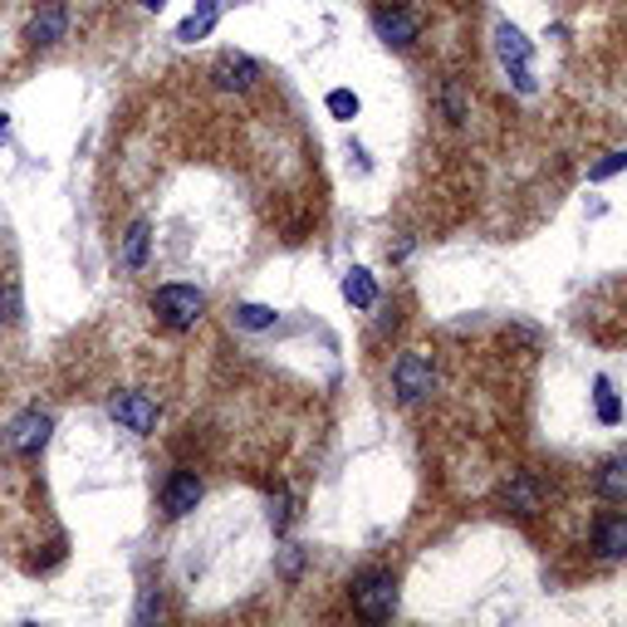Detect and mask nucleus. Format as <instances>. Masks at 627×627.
Listing matches in <instances>:
<instances>
[{"mask_svg":"<svg viewBox=\"0 0 627 627\" xmlns=\"http://www.w3.org/2000/svg\"><path fill=\"white\" fill-rule=\"evenodd\" d=\"M348 603L363 623H388L398 613V573L392 569H358L348 583Z\"/></svg>","mask_w":627,"mask_h":627,"instance_id":"obj_1","label":"nucleus"},{"mask_svg":"<svg viewBox=\"0 0 627 627\" xmlns=\"http://www.w3.org/2000/svg\"><path fill=\"white\" fill-rule=\"evenodd\" d=\"M153 314L162 329L187 333V329H197L201 314H206V295H201L197 285H162L153 295Z\"/></svg>","mask_w":627,"mask_h":627,"instance_id":"obj_2","label":"nucleus"},{"mask_svg":"<svg viewBox=\"0 0 627 627\" xmlns=\"http://www.w3.org/2000/svg\"><path fill=\"white\" fill-rule=\"evenodd\" d=\"M431 388H437V368H431L427 353H402L398 363H392V392H398V402H422L431 398Z\"/></svg>","mask_w":627,"mask_h":627,"instance_id":"obj_3","label":"nucleus"},{"mask_svg":"<svg viewBox=\"0 0 627 627\" xmlns=\"http://www.w3.org/2000/svg\"><path fill=\"white\" fill-rule=\"evenodd\" d=\"M495 49H500V64L510 69L514 88H520V94H534V55H530V39H524L514 25H500V29H495Z\"/></svg>","mask_w":627,"mask_h":627,"instance_id":"obj_4","label":"nucleus"},{"mask_svg":"<svg viewBox=\"0 0 627 627\" xmlns=\"http://www.w3.org/2000/svg\"><path fill=\"white\" fill-rule=\"evenodd\" d=\"M108 417H114L123 431H133V437H153L157 431V402L147 398V392H118V398L108 402Z\"/></svg>","mask_w":627,"mask_h":627,"instance_id":"obj_5","label":"nucleus"},{"mask_svg":"<svg viewBox=\"0 0 627 627\" xmlns=\"http://www.w3.org/2000/svg\"><path fill=\"white\" fill-rule=\"evenodd\" d=\"M201 495H206L201 475L187 471V466H177V471L167 475V485H162V514H167V520H181V514H191L201 505Z\"/></svg>","mask_w":627,"mask_h":627,"instance_id":"obj_6","label":"nucleus"},{"mask_svg":"<svg viewBox=\"0 0 627 627\" xmlns=\"http://www.w3.org/2000/svg\"><path fill=\"white\" fill-rule=\"evenodd\" d=\"M372 25H378L382 45H392V49L417 45V35H422L417 10H407V5H378V10H372Z\"/></svg>","mask_w":627,"mask_h":627,"instance_id":"obj_7","label":"nucleus"},{"mask_svg":"<svg viewBox=\"0 0 627 627\" xmlns=\"http://www.w3.org/2000/svg\"><path fill=\"white\" fill-rule=\"evenodd\" d=\"M49 431H55V422H49V412H20L15 422H10V451H20V457H39L49 441Z\"/></svg>","mask_w":627,"mask_h":627,"instance_id":"obj_8","label":"nucleus"},{"mask_svg":"<svg viewBox=\"0 0 627 627\" xmlns=\"http://www.w3.org/2000/svg\"><path fill=\"white\" fill-rule=\"evenodd\" d=\"M589 540H593V554H599V559H627V514L603 510L599 520H593Z\"/></svg>","mask_w":627,"mask_h":627,"instance_id":"obj_9","label":"nucleus"},{"mask_svg":"<svg viewBox=\"0 0 627 627\" xmlns=\"http://www.w3.org/2000/svg\"><path fill=\"white\" fill-rule=\"evenodd\" d=\"M211 79H216L221 94H250L260 79V64L250 55H221L216 69H211Z\"/></svg>","mask_w":627,"mask_h":627,"instance_id":"obj_10","label":"nucleus"},{"mask_svg":"<svg viewBox=\"0 0 627 627\" xmlns=\"http://www.w3.org/2000/svg\"><path fill=\"white\" fill-rule=\"evenodd\" d=\"M64 29H69V10L59 5V0H45V5L29 15L25 39H29V45H59V39H64Z\"/></svg>","mask_w":627,"mask_h":627,"instance_id":"obj_11","label":"nucleus"},{"mask_svg":"<svg viewBox=\"0 0 627 627\" xmlns=\"http://www.w3.org/2000/svg\"><path fill=\"white\" fill-rule=\"evenodd\" d=\"M216 20H221V0H197V10L177 25V39L181 45H197V39H206L216 29Z\"/></svg>","mask_w":627,"mask_h":627,"instance_id":"obj_12","label":"nucleus"},{"mask_svg":"<svg viewBox=\"0 0 627 627\" xmlns=\"http://www.w3.org/2000/svg\"><path fill=\"white\" fill-rule=\"evenodd\" d=\"M593 490L603 495V500H627V457H613V461H603L599 475H593Z\"/></svg>","mask_w":627,"mask_h":627,"instance_id":"obj_13","label":"nucleus"},{"mask_svg":"<svg viewBox=\"0 0 627 627\" xmlns=\"http://www.w3.org/2000/svg\"><path fill=\"white\" fill-rule=\"evenodd\" d=\"M505 505H510L514 514H540V485H534L530 475H514V481L505 485Z\"/></svg>","mask_w":627,"mask_h":627,"instance_id":"obj_14","label":"nucleus"},{"mask_svg":"<svg viewBox=\"0 0 627 627\" xmlns=\"http://www.w3.org/2000/svg\"><path fill=\"white\" fill-rule=\"evenodd\" d=\"M343 299H348L353 309H372V305H378V285H372L368 270H348V275H343Z\"/></svg>","mask_w":627,"mask_h":627,"instance_id":"obj_15","label":"nucleus"},{"mask_svg":"<svg viewBox=\"0 0 627 627\" xmlns=\"http://www.w3.org/2000/svg\"><path fill=\"white\" fill-rule=\"evenodd\" d=\"M147 240H153V230H147V221H133L123 236V265L128 270H143L147 265Z\"/></svg>","mask_w":627,"mask_h":627,"instance_id":"obj_16","label":"nucleus"},{"mask_svg":"<svg viewBox=\"0 0 627 627\" xmlns=\"http://www.w3.org/2000/svg\"><path fill=\"white\" fill-rule=\"evenodd\" d=\"M441 114H447L451 123H466L471 118V98H466V88H461V79H447V84H441Z\"/></svg>","mask_w":627,"mask_h":627,"instance_id":"obj_17","label":"nucleus"},{"mask_svg":"<svg viewBox=\"0 0 627 627\" xmlns=\"http://www.w3.org/2000/svg\"><path fill=\"white\" fill-rule=\"evenodd\" d=\"M593 402H599V422H603V427H618V422H623V402H618V392H613L608 378L593 382Z\"/></svg>","mask_w":627,"mask_h":627,"instance_id":"obj_18","label":"nucleus"},{"mask_svg":"<svg viewBox=\"0 0 627 627\" xmlns=\"http://www.w3.org/2000/svg\"><path fill=\"white\" fill-rule=\"evenodd\" d=\"M275 319H280V314L270 309V305H240V309H236V323H240V329H250V333L275 329Z\"/></svg>","mask_w":627,"mask_h":627,"instance_id":"obj_19","label":"nucleus"},{"mask_svg":"<svg viewBox=\"0 0 627 627\" xmlns=\"http://www.w3.org/2000/svg\"><path fill=\"white\" fill-rule=\"evenodd\" d=\"M358 94H353V88H333L329 94V114L339 118V123H353V118H358Z\"/></svg>","mask_w":627,"mask_h":627,"instance_id":"obj_20","label":"nucleus"},{"mask_svg":"<svg viewBox=\"0 0 627 627\" xmlns=\"http://www.w3.org/2000/svg\"><path fill=\"white\" fill-rule=\"evenodd\" d=\"M20 314H25V305H20V285L5 280V285H0V323H20Z\"/></svg>","mask_w":627,"mask_h":627,"instance_id":"obj_21","label":"nucleus"},{"mask_svg":"<svg viewBox=\"0 0 627 627\" xmlns=\"http://www.w3.org/2000/svg\"><path fill=\"white\" fill-rule=\"evenodd\" d=\"M289 505H295V500H289V490H275V495H270V524H275V530H285V524H289V514H295Z\"/></svg>","mask_w":627,"mask_h":627,"instance_id":"obj_22","label":"nucleus"},{"mask_svg":"<svg viewBox=\"0 0 627 627\" xmlns=\"http://www.w3.org/2000/svg\"><path fill=\"white\" fill-rule=\"evenodd\" d=\"M153 618H162V593H157V589H147V593H143V603H138V623H153Z\"/></svg>","mask_w":627,"mask_h":627,"instance_id":"obj_23","label":"nucleus"},{"mask_svg":"<svg viewBox=\"0 0 627 627\" xmlns=\"http://www.w3.org/2000/svg\"><path fill=\"white\" fill-rule=\"evenodd\" d=\"M623 167H627V153H608V157L599 162V167L589 171V177H593V181H603V177H613V171H623Z\"/></svg>","mask_w":627,"mask_h":627,"instance_id":"obj_24","label":"nucleus"},{"mask_svg":"<svg viewBox=\"0 0 627 627\" xmlns=\"http://www.w3.org/2000/svg\"><path fill=\"white\" fill-rule=\"evenodd\" d=\"M299 564H305V549L289 544V549H285V579H299Z\"/></svg>","mask_w":627,"mask_h":627,"instance_id":"obj_25","label":"nucleus"},{"mask_svg":"<svg viewBox=\"0 0 627 627\" xmlns=\"http://www.w3.org/2000/svg\"><path fill=\"white\" fill-rule=\"evenodd\" d=\"M10 138V114H0V143Z\"/></svg>","mask_w":627,"mask_h":627,"instance_id":"obj_26","label":"nucleus"},{"mask_svg":"<svg viewBox=\"0 0 627 627\" xmlns=\"http://www.w3.org/2000/svg\"><path fill=\"white\" fill-rule=\"evenodd\" d=\"M138 5H143V10H162V5H167V0H138Z\"/></svg>","mask_w":627,"mask_h":627,"instance_id":"obj_27","label":"nucleus"}]
</instances>
